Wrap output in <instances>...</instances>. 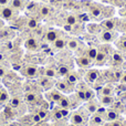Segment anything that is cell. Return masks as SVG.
<instances>
[{
    "label": "cell",
    "mask_w": 126,
    "mask_h": 126,
    "mask_svg": "<svg viewBox=\"0 0 126 126\" xmlns=\"http://www.w3.org/2000/svg\"><path fill=\"white\" fill-rule=\"evenodd\" d=\"M120 82L122 83V84H126V72H123L122 73V76H121V79H120Z\"/></svg>",
    "instance_id": "cell-40"
},
{
    "label": "cell",
    "mask_w": 126,
    "mask_h": 126,
    "mask_svg": "<svg viewBox=\"0 0 126 126\" xmlns=\"http://www.w3.org/2000/svg\"><path fill=\"white\" fill-rule=\"evenodd\" d=\"M96 54H97V49L96 48H89L84 53L85 57H87L91 61H93V62L96 58Z\"/></svg>",
    "instance_id": "cell-25"
},
{
    "label": "cell",
    "mask_w": 126,
    "mask_h": 126,
    "mask_svg": "<svg viewBox=\"0 0 126 126\" xmlns=\"http://www.w3.org/2000/svg\"><path fill=\"white\" fill-rule=\"evenodd\" d=\"M55 89L59 90L61 93H72L74 90V86L73 85H71L69 82H67L66 80H61V81H58L57 83H55Z\"/></svg>",
    "instance_id": "cell-6"
},
{
    "label": "cell",
    "mask_w": 126,
    "mask_h": 126,
    "mask_svg": "<svg viewBox=\"0 0 126 126\" xmlns=\"http://www.w3.org/2000/svg\"><path fill=\"white\" fill-rule=\"evenodd\" d=\"M65 80H66L71 85L75 86L76 83H78V75H76L74 72H70V73L65 76Z\"/></svg>",
    "instance_id": "cell-27"
},
{
    "label": "cell",
    "mask_w": 126,
    "mask_h": 126,
    "mask_svg": "<svg viewBox=\"0 0 126 126\" xmlns=\"http://www.w3.org/2000/svg\"><path fill=\"white\" fill-rule=\"evenodd\" d=\"M65 23L70 27L75 26V24L78 23V17H76L75 15H73V13H71V15H69L65 18Z\"/></svg>",
    "instance_id": "cell-28"
},
{
    "label": "cell",
    "mask_w": 126,
    "mask_h": 126,
    "mask_svg": "<svg viewBox=\"0 0 126 126\" xmlns=\"http://www.w3.org/2000/svg\"><path fill=\"white\" fill-rule=\"evenodd\" d=\"M7 100H8V93H7V92L3 90L2 94L0 95V103H4Z\"/></svg>",
    "instance_id": "cell-37"
},
{
    "label": "cell",
    "mask_w": 126,
    "mask_h": 126,
    "mask_svg": "<svg viewBox=\"0 0 126 126\" xmlns=\"http://www.w3.org/2000/svg\"><path fill=\"white\" fill-rule=\"evenodd\" d=\"M17 13L18 11H16L11 6H3L0 8V18L3 20H13Z\"/></svg>",
    "instance_id": "cell-2"
},
{
    "label": "cell",
    "mask_w": 126,
    "mask_h": 126,
    "mask_svg": "<svg viewBox=\"0 0 126 126\" xmlns=\"http://www.w3.org/2000/svg\"><path fill=\"white\" fill-rule=\"evenodd\" d=\"M28 27H30V28H37L38 27L37 20H33V19L28 20Z\"/></svg>",
    "instance_id": "cell-38"
},
{
    "label": "cell",
    "mask_w": 126,
    "mask_h": 126,
    "mask_svg": "<svg viewBox=\"0 0 126 126\" xmlns=\"http://www.w3.org/2000/svg\"><path fill=\"white\" fill-rule=\"evenodd\" d=\"M75 62H76V64H78V66L81 67V69H89V67H91V65L93 64V61H91V60L87 57H85L84 54L76 58Z\"/></svg>",
    "instance_id": "cell-12"
},
{
    "label": "cell",
    "mask_w": 126,
    "mask_h": 126,
    "mask_svg": "<svg viewBox=\"0 0 126 126\" xmlns=\"http://www.w3.org/2000/svg\"><path fill=\"white\" fill-rule=\"evenodd\" d=\"M57 105L60 107V109H64V110L71 109V101H70V97L63 95L62 97H61V100L58 102Z\"/></svg>",
    "instance_id": "cell-22"
},
{
    "label": "cell",
    "mask_w": 126,
    "mask_h": 126,
    "mask_svg": "<svg viewBox=\"0 0 126 126\" xmlns=\"http://www.w3.org/2000/svg\"><path fill=\"white\" fill-rule=\"evenodd\" d=\"M24 47H26V49H28V50H30V51H34L39 48V42H38V40L35 39V38L31 37L26 40Z\"/></svg>",
    "instance_id": "cell-17"
},
{
    "label": "cell",
    "mask_w": 126,
    "mask_h": 126,
    "mask_svg": "<svg viewBox=\"0 0 126 126\" xmlns=\"http://www.w3.org/2000/svg\"><path fill=\"white\" fill-rule=\"evenodd\" d=\"M63 34V32L61 30H58V29H50V30L47 31V33L44 34V39L47 42L49 43H53L55 40L59 37H61Z\"/></svg>",
    "instance_id": "cell-8"
},
{
    "label": "cell",
    "mask_w": 126,
    "mask_h": 126,
    "mask_svg": "<svg viewBox=\"0 0 126 126\" xmlns=\"http://www.w3.org/2000/svg\"><path fill=\"white\" fill-rule=\"evenodd\" d=\"M39 13L41 15V17H47V16H49V13H50V9L47 6H41L40 7Z\"/></svg>",
    "instance_id": "cell-35"
},
{
    "label": "cell",
    "mask_w": 126,
    "mask_h": 126,
    "mask_svg": "<svg viewBox=\"0 0 126 126\" xmlns=\"http://www.w3.org/2000/svg\"><path fill=\"white\" fill-rule=\"evenodd\" d=\"M118 20L120 19H115V18H106V19H104L102 22H101L100 26L103 30L113 31V30H116V29H117Z\"/></svg>",
    "instance_id": "cell-4"
},
{
    "label": "cell",
    "mask_w": 126,
    "mask_h": 126,
    "mask_svg": "<svg viewBox=\"0 0 126 126\" xmlns=\"http://www.w3.org/2000/svg\"><path fill=\"white\" fill-rule=\"evenodd\" d=\"M26 4H27V0H11L10 2V6L18 12L23 10L26 8Z\"/></svg>",
    "instance_id": "cell-20"
},
{
    "label": "cell",
    "mask_w": 126,
    "mask_h": 126,
    "mask_svg": "<svg viewBox=\"0 0 126 126\" xmlns=\"http://www.w3.org/2000/svg\"><path fill=\"white\" fill-rule=\"evenodd\" d=\"M117 38H118L117 31H115V30H113V31L103 30L102 32L100 33V39L102 40L104 43H111V42H114Z\"/></svg>",
    "instance_id": "cell-3"
},
{
    "label": "cell",
    "mask_w": 126,
    "mask_h": 126,
    "mask_svg": "<svg viewBox=\"0 0 126 126\" xmlns=\"http://www.w3.org/2000/svg\"><path fill=\"white\" fill-rule=\"evenodd\" d=\"M114 95V87L112 85H104L98 89L97 96H113Z\"/></svg>",
    "instance_id": "cell-14"
},
{
    "label": "cell",
    "mask_w": 126,
    "mask_h": 126,
    "mask_svg": "<svg viewBox=\"0 0 126 126\" xmlns=\"http://www.w3.org/2000/svg\"><path fill=\"white\" fill-rule=\"evenodd\" d=\"M54 117L57 118V120H61V118L63 117V114H62V112H61V109H60L59 111H57V112H55V114H54Z\"/></svg>",
    "instance_id": "cell-39"
},
{
    "label": "cell",
    "mask_w": 126,
    "mask_h": 126,
    "mask_svg": "<svg viewBox=\"0 0 126 126\" xmlns=\"http://www.w3.org/2000/svg\"><path fill=\"white\" fill-rule=\"evenodd\" d=\"M85 103H86V104H85V109H86V111L89 112L90 114L96 113V111H97V109H98V105H97V102H96L95 97L92 98V100L86 101Z\"/></svg>",
    "instance_id": "cell-18"
},
{
    "label": "cell",
    "mask_w": 126,
    "mask_h": 126,
    "mask_svg": "<svg viewBox=\"0 0 126 126\" xmlns=\"http://www.w3.org/2000/svg\"><path fill=\"white\" fill-rule=\"evenodd\" d=\"M118 117H120L118 112L113 111V110H109V111H106L103 114V118H104V121H106V122H113V121L118 120Z\"/></svg>",
    "instance_id": "cell-16"
},
{
    "label": "cell",
    "mask_w": 126,
    "mask_h": 126,
    "mask_svg": "<svg viewBox=\"0 0 126 126\" xmlns=\"http://www.w3.org/2000/svg\"><path fill=\"white\" fill-rule=\"evenodd\" d=\"M81 90H83V91H84V93H85V97H86V101L92 100V98L95 97V92H94L93 90L91 89V87L85 86L84 89H81Z\"/></svg>",
    "instance_id": "cell-30"
},
{
    "label": "cell",
    "mask_w": 126,
    "mask_h": 126,
    "mask_svg": "<svg viewBox=\"0 0 126 126\" xmlns=\"http://www.w3.org/2000/svg\"><path fill=\"white\" fill-rule=\"evenodd\" d=\"M100 103L104 107L112 106L115 103V98L114 96H100Z\"/></svg>",
    "instance_id": "cell-21"
},
{
    "label": "cell",
    "mask_w": 126,
    "mask_h": 126,
    "mask_svg": "<svg viewBox=\"0 0 126 126\" xmlns=\"http://www.w3.org/2000/svg\"><path fill=\"white\" fill-rule=\"evenodd\" d=\"M75 97L78 98V101L80 102V104H81V103H85V102H86L85 93H84V91H83V90H81V89H79L78 91H76V93H75Z\"/></svg>",
    "instance_id": "cell-31"
},
{
    "label": "cell",
    "mask_w": 126,
    "mask_h": 126,
    "mask_svg": "<svg viewBox=\"0 0 126 126\" xmlns=\"http://www.w3.org/2000/svg\"><path fill=\"white\" fill-rule=\"evenodd\" d=\"M62 96H63V93H61V92H60L59 90H57V89L51 90V91L49 92L48 94H47V97H48V100H50L51 102L55 103V104H58V102L61 100Z\"/></svg>",
    "instance_id": "cell-13"
},
{
    "label": "cell",
    "mask_w": 126,
    "mask_h": 126,
    "mask_svg": "<svg viewBox=\"0 0 126 126\" xmlns=\"http://www.w3.org/2000/svg\"><path fill=\"white\" fill-rule=\"evenodd\" d=\"M10 2H11V0H0V7L8 6Z\"/></svg>",
    "instance_id": "cell-41"
},
{
    "label": "cell",
    "mask_w": 126,
    "mask_h": 126,
    "mask_svg": "<svg viewBox=\"0 0 126 126\" xmlns=\"http://www.w3.org/2000/svg\"><path fill=\"white\" fill-rule=\"evenodd\" d=\"M2 92H3V90H2V89H0V95H1V94H2Z\"/></svg>",
    "instance_id": "cell-46"
},
{
    "label": "cell",
    "mask_w": 126,
    "mask_h": 126,
    "mask_svg": "<svg viewBox=\"0 0 126 126\" xmlns=\"http://www.w3.org/2000/svg\"><path fill=\"white\" fill-rule=\"evenodd\" d=\"M21 74L28 79H34L39 74V69L37 66H34V65H26L21 70Z\"/></svg>",
    "instance_id": "cell-7"
},
{
    "label": "cell",
    "mask_w": 126,
    "mask_h": 126,
    "mask_svg": "<svg viewBox=\"0 0 126 126\" xmlns=\"http://www.w3.org/2000/svg\"><path fill=\"white\" fill-rule=\"evenodd\" d=\"M44 76H48V78H55L57 76V71L53 69H46L44 70Z\"/></svg>",
    "instance_id": "cell-34"
},
{
    "label": "cell",
    "mask_w": 126,
    "mask_h": 126,
    "mask_svg": "<svg viewBox=\"0 0 126 126\" xmlns=\"http://www.w3.org/2000/svg\"><path fill=\"white\" fill-rule=\"evenodd\" d=\"M117 30L122 31V32H125L126 33V18L125 19H122V20H118V26H117Z\"/></svg>",
    "instance_id": "cell-33"
},
{
    "label": "cell",
    "mask_w": 126,
    "mask_h": 126,
    "mask_svg": "<svg viewBox=\"0 0 126 126\" xmlns=\"http://www.w3.org/2000/svg\"><path fill=\"white\" fill-rule=\"evenodd\" d=\"M105 126H123V124H122V122L116 120V121H113V122H107V124Z\"/></svg>",
    "instance_id": "cell-36"
},
{
    "label": "cell",
    "mask_w": 126,
    "mask_h": 126,
    "mask_svg": "<svg viewBox=\"0 0 126 126\" xmlns=\"http://www.w3.org/2000/svg\"><path fill=\"white\" fill-rule=\"evenodd\" d=\"M70 121H71L72 124L78 125V126H82L86 121V116L84 115V113L82 112H74L72 113L71 117H70Z\"/></svg>",
    "instance_id": "cell-9"
},
{
    "label": "cell",
    "mask_w": 126,
    "mask_h": 126,
    "mask_svg": "<svg viewBox=\"0 0 126 126\" xmlns=\"http://www.w3.org/2000/svg\"><path fill=\"white\" fill-rule=\"evenodd\" d=\"M101 72L96 69H90L89 71H86L84 75V80L87 83H95L97 81V79L100 78Z\"/></svg>",
    "instance_id": "cell-10"
},
{
    "label": "cell",
    "mask_w": 126,
    "mask_h": 126,
    "mask_svg": "<svg viewBox=\"0 0 126 126\" xmlns=\"http://www.w3.org/2000/svg\"><path fill=\"white\" fill-rule=\"evenodd\" d=\"M6 73H7V70L4 69V67L0 66V78H3V76L6 75Z\"/></svg>",
    "instance_id": "cell-42"
},
{
    "label": "cell",
    "mask_w": 126,
    "mask_h": 126,
    "mask_svg": "<svg viewBox=\"0 0 126 126\" xmlns=\"http://www.w3.org/2000/svg\"><path fill=\"white\" fill-rule=\"evenodd\" d=\"M67 40H69V38H67L66 35L63 33L61 37H59L52 43L53 50H62V49H64L65 47H66V44H67Z\"/></svg>",
    "instance_id": "cell-11"
},
{
    "label": "cell",
    "mask_w": 126,
    "mask_h": 126,
    "mask_svg": "<svg viewBox=\"0 0 126 126\" xmlns=\"http://www.w3.org/2000/svg\"><path fill=\"white\" fill-rule=\"evenodd\" d=\"M39 115H40V117H41V120H43V118H46V116H47V112L41 111V112L39 113Z\"/></svg>",
    "instance_id": "cell-44"
},
{
    "label": "cell",
    "mask_w": 126,
    "mask_h": 126,
    "mask_svg": "<svg viewBox=\"0 0 126 126\" xmlns=\"http://www.w3.org/2000/svg\"><path fill=\"white\" fill-rule=\"evenodd\" d=\"M33 121H34L35 123H38V122H40V121H41V117H40L39 114H37V115L33 116Z\"/></svg>",
    "instance_id": "cell-43"
},
{
    "label": "cell",
    "mask_w": 126,
    "mask_h": 126,
    "mask_svg": "<svg viewBox=\"0 0 126 126\" xmlns=\"http://www.w3.org/2000/svg\"><path fill=\"white\" fill-rule=\"evenodd\" d=\"M24 100L28 104H37L39 102L40 97L34 93H27L26 96H24Z\"/></svg>",
    "instance_id": "cell-23"
},
{
    "label": "cell",
    "mask_w": 126,
    "mask_h": 126,
    "mask_svg": "<svg viewBox=\"0 0 126 126\" xmlns=\"http://www.w3.org/2000/svg\"><path fill=\"white\" fill-rule=\"evenodd\" d=\"M124 59H123V55L120 53V51H113L111 54V62L113 65H120L122 64Z\"/></svg>",
    "instance_id": "cell-19"
},
{
    "label": "cell",
    "mask_w": 126,
    "mask_h": 126,
    "mask_svg": "<svg viewBox=\"0 0 126 126\" xmlns=\"http://www.w3.org/2000/svg\"><path fill=\"white\" fill-rule=\"evenodd\" d=\"M92 123L95 125H102L104 123V118H103V115L97 113H94L93 116H92Z\"/></svg>",
    "instance_id": "cell-29"
},
{
    "label": "cell",
    "mask_w": 126,
    "mask_h": 126,
    "mask_svg": "<svg viewBox=\"0 0 126 126\" xmlns=\"http://www.w3.org/2000/svg\"><path fill=\"white\" fill-rule=\"evenodd\" d=\"M50 81H51V78H48V76H44V78L40 79V83H41V85L43 86L44 90H49V89H51V87L54 85V83L53 82L48 83V82H50Z\"/></svg>",
    "instance_id": "cell-26"
},
{
    "label": "cell",
    "mask_w": 126,
    "mask_h": 126,
    "mask_svg": "<svg viewBox=\"0 0 126 126\" xmlns=\"http://www.w3.org/2000/svg\"><path fill=\"white\" fill-rule=\"evenodd\" d=\"M104 10L105 7H103L102 4L98 3H91L89 8V11L92 15V17L96 18V19H102L103 15H104Z\"/></svg>",
    "instance_id": "cell-5"
},
{
    "label": "cell",
    "mask_w": 126,
    "mask_h": 126,
    "mask_svg": "<svg viewBox=\"0 0 126 126\" xmlns=\"http://www.w3.org/2000/svg\"><path fill=\"white\" fill-rule=\"evenodd\" d=\"M112 52H113V50H112L111 46H110L109 43L100 46L97 49V54H96V58L93 63L95 65H98V66L104 65L107 60H109V58L111 57Z\"/></svg>",
    "instance_id": "cell-1"
},
{
    "label": "cell",
    "mask_w": 126,
    "mask_h": 126,
    "mask_svg": "<svg viewBox=\"0 0 126 126\" xmlns=\"http://www.w3.org/2000/svg\"><path fill=\"white\" fill-rule=\"evenodd\" d=\"M125 35H126V34H125Z\"/></svg>",
    "instance_id": "cell-49"
},
{
    "label": "cell",
    "mask_w": 126,
    "mask_h": 126,
    "mask_svg": "<svg viewBox=\"0 0 126 126\" xmlns=\"http://www.w3.org/2000/svg\"><path fill=\"white\" fill-rule=\"evenodd\" d=\"M115 47L120 52H126V35H122V37H118L117 39L114 41Z\"/></svg>",
    "instance_id": "cell-15"
},
{
    "label": "cell",
    "mask_w": 126,
    "mask_h": 126,
    "mask_svg": "<svg viewBox=\"0 0 126 126\" xmlns=\"http://www.w3.org/2000/svg\"><path fill=\"white\" fill-rule=\"evenodd\" d=\"M3 27H4V21H3V19H1V18H0V30H1V29H3Z\"/></svg>",
    "instance_id": "cell-45"
},
{
    "label": "cell",
    "mask_w": 126,
    "mask_h": 126,
    "mask_svg": "<svg viewBox=\"0 0 126 126\" xmlns=\"http://www.w3.org/2000/svg\"><path fill=\"white\" fill-rule=\"evenodd\" d=\"M71 126H78V125H74V124H72V125H71Z\"/></svg>",
    "instance_id": "cell-47"
},
{
    "label": "cell",
    "mask_w": 126,
    "mask_h": 126,
    "mask_svg": "<svg viewBox=\"0 0 126 126\" xmlns=\"http://www.w3.org/2000/svg\"><path fill=\"white\" fill-rule=\"evenodd\" d=\"M0 89H1V86H0Z\"/></svg>",
    "instance_id": "cell-48"
},
{
    "label": "cell",
    "mask_w": 126,
    "mask_h": 126,
    "mask_svg": "<svg viewBox=\"0 0 126 126\" xmlns=\"http://www.w3.org/2000/svg\"><path fill=\"white\" fill-rule=\"evenodd\" d=\"M57 73H58V75H60V76H66L67 74L70 73V69L66 66V65H61V66H59V69H58V71H57Z\"/></svg>",
    "instance_id": "cell-32"
},
{
    "label": "cell",
    "mask_w": 126,
    "mask_h": 126,
    "mask_svg": "<svg viewBox=\"0 0 126 126\" xmlns=\"http://www.w3.org/2000/svg\"><path fill=\"white\" fill-rule=\"evenodd\" d=\"M66 47L70 49V50L75 51V50H78V49L80 48V43H79V41L76 39H74V38H70V39L67 40Z\"/></svg>",
    "instance_id": "cell-24"
}]
</instances>
